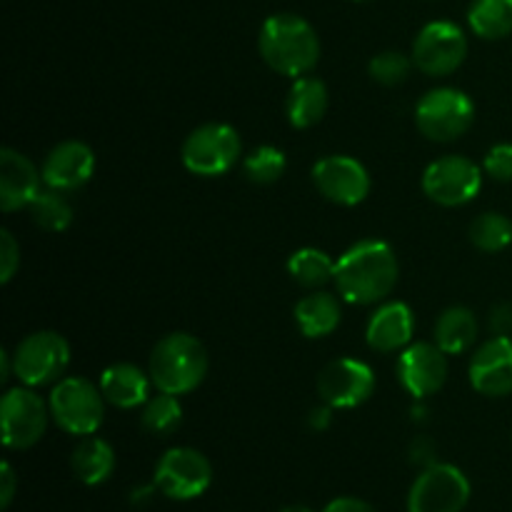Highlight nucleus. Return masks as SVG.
Listing matches in <instances>:
<instances>
[{"label":"nucleus","instance_id":"f704fd0d","mask_svg":"<svg viewBox=\"0 0 512 512\" xmlns=\"http://www.w3.org/2000/svg\"><path fill=\"white\" fill-rule=\"evenodd\" d=\"M13 495H15V473L10 468V463H3L0 468V508H10L13 503Z\"/></svg>","mask_w":512,"mask_h":512},{"label":"nucleus","instance_id":"a19ab883","mask_svg":"<svg viewBox=\"0 0 512 512\" xmlns=\"http://www.w3.org/2000/svg\"><path fill=\"white\" fill-rule=\"evenodd\" d=\"M358 3H365V0H358Z\"/></svg>","mask_w":512,"mask_h":512},{"label":"nucleus","instance_id":"39448f33","mask_svg":"<svg viewBox=\"0 0 512 512\" xmlns=\"http://www.w3.org/2000/svg\"><path fill=\"white\" fill-rule=\"evenodd\" d=\"M243 143L233 125L205 123L195 128L183 143V165L200 178H218L235 168Z\"/></svg>","mask_w":512,"mask_h":512},{"label":"nucleus","instance_id":"6ab92c4d","mask_svg":"<svg viewBox=\"0 0 512 512\" xmlns=\"http://www.w3.org/2000/svg\"><path fill=\"white\" fill-rule=\"evenodd\" d=\"M413 333V310L405 303L390 300V303H383L370 315L368 328H365V340H368V345L375 353H398V350L408 348Z\"/></svg>","mask_w":512,"mask_h":512},{"label":"nucleus","instance_id":"0eeeda50","mask_svg":"<svg viewBox=\"0 0 512 512\" xmlns=\"http://www.w3.org/2000/svg\"><path fill=\"white\" fill-rule=\"evenodd\" d=\"M50 418L70 435H93L103 425L105 398L85 378H63L50 393Z\"/></svg>","mask_w":512,"mask_h":512},{"label":"nucleus","instance_id":"6e6552de","mask_svg":"<svg viewBox=\"0 0 512 512\" xmlns=\"http://www.w3.org/2000/svg\"><path fill=\"white\" fill-rule=\"evenodd\" d=\"M50 405L28 385L8 390L0 403L3 443L10 450H28L45 435Z\"/></svg>","mask_w":512,"mask_h":512},{"label":"nucleus","instance_id":"a211bd4d","mask_svg":"<svg viewBox=\"0 0 512 512\" xmlns=\"http://www.w3.org/2000/svg\"><path fill=\"white\" fill-rule=\"evenodd\" d=\"M43 173L33 165V160L13 148L0 150V208L3 213L28 208L40 193Z\"/></svg>","mask_w":512,"mask_h":512},{"label":"nucleus","instance_id":"2f4dec72","mask_svg":"<svg viewBox=\"0 0 512 512\" xmlns=\"http://www.w3.org/2000/svg\"><path fill=\"white\" fill-rule=\"evenodd\" d=\"M485 173L500 183H512V143L493 145L483 160Z\"/></svg>","mask_w":512,"mask_h":512},{"label":"nucleus","instance_id":"ea45409f","mask_svg":"<svg viewBox=\"0 0 512 512\" xmlns=\"http://www.w3.org/2000/svg\"><path fill=\"white\" fill-rule=\"evenodd\" d=\"M283 512H313L308 508V505H290V508H285Z\"/></svg>","mask_w":512,"mask_h":512},{"label":"nucleus","instance_id":"cd10ccee","mask_svg":"<svg viewBox=\"0 0 512 512\" xmlns=\"http://www.w3.org/2000/svg\"><path fill=\"white\" fill-rule=\"evenodd\" d=\"M28 210L33 223L48 233H63L73 223V205L60 190H40L33 203L28 205Z\"/></svg>","mask_w":512,"mask_h":512},{"label":"nucleus","instance_id":"9b49d317","mask_svg":"<svg viewBox=\"0 0 512 512\" xmlns=\"http://www.w3.org/2000/svg\"><path fill=\"white\" fill-rule=\"evenodd\" d=\"M470 500V480L448 463H433L415 478L408 512H460Z\"/></svg>","mask_w":512,"mask_h":512},{"label":"nucleus","instance_id":"f03ea898","mask_svg":"<svg viewBox=\"0 0 512 512\" xmlns=\"http://www.w3.org/2000/svg\"><path fill=\"white\" fill-rule=\"evenodd\" d=\"M265 63L280 75L303 78L313 73L320 60V38L313 25L295 13L270 15L258 35Z\"/></svg>","mask_w":512,"mask_h":512},{"label":"nucleus","instance_id":"a878e982","mask_svg":"<svg viewBox=\"0 0 512 512\" xmlns=\"http://www.w3.org/2000/svg\"><path fill=\"white\" fill-rule=\"evenodd\" d=\"M288 273L303 288H323L335 280V260L318 248H300L290 255Z\"/></svg>","mask_w":512,"mask_h":512},{"label":"nucleus","instance_id":"c756f323","mask_svg":"<svg viewBox=\"0 0 512 512\" xmlns=\"http://www.w3.org/2000/svg\"><path fill=\"white\" fill-rule=\"evenodd\" d=\"M243 173L255 185H273L285 173V153L273 145H260L243 160Z\"/></svg>","mask_w":512,"mask_h":512},{"label":"nucleus","instance_id":"4be33fe9","mask_svg":"<svg viewBox=\"0 0 512 512\" xmlns=\"http://www.w3.org/2000/svg\"><path fill=\"white\" fill-rule=\"evenodd\" d=\"M343 320L340 300L330 293H310L295 305V323L305 338H328Z\"/></svg>","mask_w":512,"mask_h":512},{"label":"nucleus","instance_id":"72a5a7b5","mask_svg":"<svg viewBox=\"0 0 512 512\" xmlns=\"http://www.w3.org/2000/svg\"><path fill=\"white\" fill-rule=\"evenodd\" d=\"M490 330L493 335H510L512 333V305L510 303H498L490 310Z\"/></svg>","mask_w":512,"mask_h":512},{"label":"nucleus","instance_id":"aec40b11","mask_svg":"<svg viewBox=\"0 0 512 512\" xmlns=\"http://www.w3.org/2000/svg\"><path fill=\"white\" fill-rule=\"evenodd\" d=\"M150 385H153L150 373L133 363H115L100 375L103 398L120 410H133L148 403Z\"/></svg>","mask_w":512,"mask_h":512},{"label":"nucleus","instance_id":"c85d7f7f","mask_svg":"<svg viewBox=\"0 0 512 512\" xmlns=\"http://www.w3.org/2000/svg\"><path fill=\"white\" fill-rule=\"evenodd\" d=\"M470 243L483 253H500L512 243V220L503 213H483L470 223Z\"/></svg>","mask_w":512,"mask_h":512},{"label":"nucleus","instance_id":"58836bf2","mask_svg":"<svg viewBox=\"0 0 512 512\" xmlns=\"http://www.w3.org/2000/svg\"><path fill=\"white\" fill-rule=\"evenodd\" d=\"M10 373H13V355L0 353V383H8Z\"/></svg>","mask_w":512,"mask_h":512},{"label":"nucleus","instance_id":"20e7f679","mask_svg":"<svg viewBox=\"0 0 512 512\" xmlns=\"http://www.w3.org/2000/svg\"><path fill=\"white\" fill-rule=\"evenodd\" d=\"M70 365L68 340L53 330L30 333L15 345L13 375L28 388L60 383Z\"/></svg>","mask_w":512,"mask_h":512},{"label":"nucleus","instance_id":"f257e3e1","mask_svg":"<svg viewBox=\"0 0 512 512\" xmlns=\"http://www.w3.org/2000/svg\"><path fill=\"white\" fill-rule=\"evenodd\" d=\"M398 255L385 240H360L335 263V285L353 305L383 303L398 285Z\"/></svg>","mask_w":512,"mask_h":512},{"label":"nucleus","instance_id":"4468645a","mask_svg":"<svg viewBox=\"0 0 512 512\" xmlns=\"http://www.w3.org/2000/svg\"><path fill=\"white\" fill-rule=\"evenodd\" d=\"M310 175H313V183L320 195L335 205L353 208V205L363 203L370 193L368 170L350 155H328L313 165Z\"/></svg>","mask_w":512,"mask_h":512},{"label":"nucleus","instance_id":"b1692460","mask_svg":"<svg viewBox=\"0 0 512 512\" xmlns=\"http://www.w3.org/2000/svg\"><path fill=\"white\" fill-rule=\"evenodd\" d=\"M73 473L80 483L100 485L113 475L115 470V450L105 440L88 438L73 450Z\"/></svg>","mask_w":512,"mask_h":512},{"label":"nucleus","instance_id":"dca6fc26","mask_svg":"<svg viewBox=\"0 0 512 512\" xmlns=\"http://www.w3.org/2000/svg\"><path fill=\"white\" fill-rule=\"evenodd\" d=\"M470 385L488 398H505L512 393V338L493 335L470 358Z\"/></svg>","mask_w":512,"mask_h":512},{"label":"nucleus","instance_id":"7c9ffc66","mask_svg":"<svg viewBox=\"0 0 512 512\" xmlns=\"http://www.w3.org/2000/svg\"><path fill=\"white\" fill-rule=\"evenodd\" d=\"M413 58L398 53V50H385V53H378L373 60H370V78L380 85H388V88H395V85L405 83L413 70Z\"/></svg>","mask_w":512,"mask_h":512},{"label":"nucleus","instance_id":"423d86ee","mask_svg":"<svg viewBox=\"0 0 512 512\" xmlns=\"http://www.w3.org/2000/svg\"><path fill=\"white\" fill-rule=\"evenodd\" d=\"M475 120V103L458 88H435L415 108L418 130L433 143L463 138Z\"/></svg>","mask_w":512,"mask_h":512},{"label":"nucleus","instance_id":"1a4fd4ad","mask_svg":"<svg viewBox=\"0 0 512 512\" xmlns=\"http://www.w3.org/2000/svg\"><path fill=\"white\" fill-rule=\"evenodd\" d=\"M468 38L463 28L450 20H433L418 33L413 43V63L430 78H445L465 63Z\"/></svg>","mask_w":512,"mask_h":512},{"label":"nucleus","instance_id":"393cba45","mask_svg":"<svg viewBox=\"0 0 512 512\" xmlns=\"http://www.w3.org/2000/svg\"><path fill=\"white\" fill-rule=\"evenodd\" d=\"M468 25L483 40L508 38L512 33V0H473Z\"/></svg>","mask_w":512,"mask_h":512},{"label":"nucleus","instance_id":"ddd939ff","mask_svg":"<svg viewBox=\"0 0 512 512\" xmlns=\"http://www.w3.org/2000/svg\"><path fill=\"white\" fill-rule=\"evenodd\" d=\"M375 373L368 363L338 358L318 375V395L330 408H358L373 395Z\"/></svg>","mask_w":512,"mask_h":512},{"label":"nucleus","instance_id":"f3484780","mask_svg":"<svg viewBox=\"0 0 512 512\" xmlns=\"http://www.w3.org/2000/svg\"><path fill=\"white\" fill-rule=\"evenodd\" d=\"M95 170V155L80 140H65V143L55 145L48 153L43 163V183L48 188L60 190V193H70L78 190L93 178Z\"/></svg>","mask_w":512,"mask_h":512},{"label":"nucleus","instance_id":"e433bc0d","mask_svg":"<svg viewBox=\"0 0 512 512\" xmlns=\"http://www.w3.org/2000/svg\"><path fill=\"white\" fill-rule=\"evenodd\" d=\"M330 420H333V408H330L328 403H325L323 408L310 410L308 423H310V428H313V430H325L330 425Z\"/></svg>","mask_w":512,"mask_h":512},{"label":"nucleus","instance_id":"412c9836","mask_svg":"<svg viewBox=\"0 0 512 512\" xmlns=\"http://www.w3.org/2000/svg\"><path fill=\"white\" fill-rule=\"evenodd\" d=\"M328 100V88H325L323 80L313 78V75L295 78L288 100H285V113H288L290 125L298 130L318 125L328 113Z\"/></svg>","mask_w":512,"mask_h":512},{"label":"nucleus","instance_id":"9d476101","mask_svg":"<svg viewBox=\"0 0 512 512\" xmlns=\"http://www.w3.org/2000/svg\"><path fill=\"white\" fill-rule=\"evenodd\" d=\"M480 188H483L480 165L465 155H445L433 160L423 173L425 195L443 208H460L470 203Z\"/></svg>","mask_w":512,"mask_h":512},{"label":"nucleus","instance_id":"5701e85b","mask_svg":"<svg viewBox=\"0 0 512 512\" xmlns=\"http://www.w3.org/2000/svg\"><path fill=\"white\" fill-rule=\"evenodd\" d=\"M478 340V318L465 305H453L443 310L435 323V343L448 355H460L470 350Z\"/></svg>","mask_w":512,"mask_h":512},{"label":"nucleus","instance_id":"2eb2a0df","mask_svg":"<svg viewBox=\"0 0 512 512\" xmlns=\"http://www.w3.org/2000/svg\"><path fill=\"white\" fill-rule=\"evenodd\" d=\"M398 378L415 400L438 393L448 380V353L438 343H415L400 353Z\"/></svg>","mask_w":512,"mask_h":512},{"label":"nucleus","instance_id":"f8f14e48","mask_svg":"<svg viewBox=\"0 0 512 512\" xmlns=\"http://www.w3.org/2000/svg\"><path fill=\"white\" fill-rule=\"evenodd\" d=\"M213 483L210 460L200 450L170 448L155 468L153 485L170 500L200 498Z\"/></svg>","mask_w":512,"mask_h":512},{"label":"nucleus","instance_id":"bb28decb","mask_svg":"<svg viewBox=\"0 0 512 512\" xmlns=\"http://www.w3.org/2000/svg\"><path fill=\"white\" fill-rule=\"evenodd\" d=\"M140 423H143V428L150 435H158V438L173 435L180 428V423H183V405H180L178 395L158 390V395L148 398V403L143 405Z\"/></svg>","mask_w":512,"mask_h":512},{"label":"nucleus","instance_id":"473e14b6","mask_svg":"<svg viewBox=\"0 0 512 512\" xmlns=\"http://www.w3.org/2000/svg\"><path fill=\"white\" fill-rule=\"evenodd\" d=\"M18 268H20V245L15 243L10 230H3V233H0V280H3V283H10Z\"/></svg>","mask_w":512,"mask_h":512},{"label":"nucleus","instance_id":"c9c22d12","mask_svg":"<svg viewBox=\"0 0 512 512\" xmlns=\"http://www.w3.org/2000/svg\"><path fill=\"white\" fill-rule=\"evenodd\" d=\"M323 512H375V508L358 498H338L325 505Z\"/></svg>","mask_w":512,"mask_h":512},{"label":"nucleus","instance_id":"7ed1b4c3","mask_svg":"<svg viewBox=\"0 0 512 512\" xmlns=\"http://www.w3.org/2000/svg\"><path fill=\"white\" fill-rule=\"evenodd\" d=\"M148 373L163 393L188 395L208 375V350L195 335L170 333L150 353Z\"/></svg>","mask_w":512,"mask_h":512},{"label":"nucleus","instance_id":"4c0bfd02","mask_svg":"<svg viewBox=\"0 0 512 512\" xmlns=\"http://www.w3.org/2000/svg\"><path fill=\"white\" fill-rule=\"evenodd\" d=\"M430 455H433V445H430L425 438L415 440V445H413V460H420V463L433 465V463H430Z\"/></svg>","mask_w":512,"mask_h":512}]
</instances>
